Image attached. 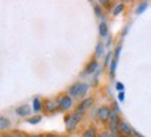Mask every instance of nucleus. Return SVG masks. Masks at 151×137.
I'll use <instances>...</instances> for the list:
<instances>
[{"instance_id": "nucleus-1", "label": "nucleus", "mask_w": 151, "mask_h": 137, "mask_svg": "<svg viewBox=\"0 0 151 137\" xmlns=\"http://www.w3.org/2000/svg\"><path fill=\"white\" fill-rule=\"evenodd\" d=\"M82 116H83L82 112H73V114H71L68 118H67V128H68L69 130H72V129L79 123V121L82 119Z\"/></svg>"}, {"instance_id": "nucleus-3", "label": "nucleus", "mask_w": 151, "mask_h": 137, "mask_svg": "<svg viewBox=\"0 0 151 137\" xmlns=\"http://www.w3.org/2000/svg\"><path fill=\"white\" fill-rule=\"evenodd\" d=\"M119 132L124 133L125 136H132V134H134L133 129L129 126L128 122H119Z\"/></svg>"}, {"instance_id": "nucleus-26", "label": "nucleus", "mask_w": 151, "mask_h": 137, "mask_svg": "<svg viewBox=\"0 0 151 137\" xmlns=\"http://www.w3.org/2000/svg\"><path fill=\"white\" fill-rule=\"evenodd\" d=\"M15 137H24V136H21V134H19V136H15Z\"/></svg>"}, {"instance_id": "nucleus-4", "label": "nucleus", "mask_w": 151, "mask_h": 137, "mask_svg": "<svg viewBox=\"0 0 151 137\" xmlns=\"http://www.w3.org/2000/svg\"><path fill=\"white\" fill-rule=\"evenodd\" d=\"M97 116H99V119L100 121H108L110 119V110L107 108V107H101V108H99L97 110Z\"/></svg>"}, {"instance_id": "nucleus-16", "label": "nucleus", "mask_w": 151, "mask_h": 137, "mask_svg": "<svg viewBox=\"0 0 151 137\" xmlns=\"http://www.w3.org/2000/svg\"><path fill=\"white\" fill-rule=\"evenodd\" d=\"M146 7H147V3H142V4H140V6L137 7V13H139V14L143 13V10L146 9Z\"/></svg>"}, {"instance_id": "nucleus-5", "label": "nucleus", "mask_w": 151, "mask_h": 137, "mask_svg": "<svg viewBox=\"0 0 151 137\" xmlns=\"http://www.w3.org/2000/svg\"><path fill=\"white\" fill-rule=\"evenodd\" d=\"M92 103H93L92 98H85V100H83L82 103L78 105V108H76V112H82V114H83V111L87 110V108H89V107L92 105Z\"/></svg>"}, {"instance_id": "nucleus-19", "label": "nucleus", "mask_w": 151, "mask_h": 137, "mask_svg": "<svg viewBox=\"0 0 151 137\" xmlns=\"http://www.w3.org/2000/svg\"><path fill=\"white\" fill-rule=\"evenodd\" d=\"M119 53H121V46H118V47H116V51H115V58H114V60H116V61H118Z\"/></svg>"}, {"instance_id": "nucleus-6", "label": "nucleus", "mask_w": 151, "mask_h": 137, "mask_svg": "<svg viewBox=\"0 0 151 137\" xmlns=\"http://www.w3.org/2000/svg\"><path fill=\"white\" fill-rule=\"evenodd\" d=\"M93 72H97V61H92L90 64L87 65V68L85 69V75H89V73H93Z\"/></svg>"}, {"instance_id": "nucleus-12", "label": "nucleus", "mask_w": 151, "mask_h": 137, "mask_svg": "<svg viewBox=\"0 0 151 137\" xmlns=\"http://www.w3.org/2000/svg\"><path fill=\"white\" fill-rule=\"evenodd\" d=\"M33 110L36 111H40V101H39V98H35L33 100Z\"/></svg>"}, {"instance_id": "nucleus-15", "label": "nucleus", "mask_w": 151, "mask_h": 137, "mask_svg": "<svg viewBox=\"0 0 151 137\" xmlns=\"http://www.w3.org/2000/svg\"><path fill=\"white\" fill-rule=\"evenodd\" d=\"M115 68H116V60H112V62H111V73L115 72Z\"/></svg>"}, {"instance_id": "nucleus-22", "label": "nucleus", "mask_w": 151, "mask_h": 137, "mask_svg": "<svg viewBox=\"0 0 151 137\" xmlns=\"http://www.w3.org/2000/svg\"><path fill=\"white\" fill-rule=\"evenodd\" d=\"M111 55H112V54H111V53H110V54H108V55H107V58H105V64H108V62H110Z\"/></svg>"}, {"instance_id": "nucleus-8", "label": "nucleus", "mask_w": 151, "mask_h": 137, "mask_svg": "<svg viewBox=\"0 0 151 137\" xmlns=\"http://www.w3.org/2000/svg\"><path fill=\"white\" fill-rule=\"evenodd\" d=\"M100 35L103 37L108 36V29H107V22H105V21H103V22L100 24Z\"/></svg>"}, {"instance_id": "nucleus-7", "label": "nucleus", "mask_w": 151, "mask_h": 137, "mask_svg": "<svg viewBox=\"0 0 151 137\" xmlns=\"http://www.w3.org/2000/svg\"><path fill=\"white\" fill-rule=\"evenodd\" d=\"M87 89H89V86H87L86 83H79V91H78V97H83L85 94L87 93Z\"/></svg>"}, {"instance_id": "nucleus-2", "label": "nucleus", "mask_w": 151, "mask_h": 137, "mask_svg": "<svg viewBox=\"0 0 151 137\" xmlns=\"http://www.w3.org/2000/svg\"><path fill=\"white\" fill-rule=\"evenodd\" d=\"M57 105L60 107V110H68L72 107V98L69 96H64L57 100Z\"/></svg>"}, {"instance_id": "nucleus-17", "label": "nucleus", "mask_w": 151, "mask_h": 137, "mask_svg": "<svg viewBox=\"0 0 151 137\" xmlns=\"http://www.w3.org/2000/svg\"><path fill=\"white\" fill-rule=\"evenodd\" d=\"M39 121H40V116H35V118H31V119H29V122H31V123H37Z\"/></svg>"}, {"instance_id": "nucleus-14", "label": "nucleus", "mask_w": 151, "mask_h": 137, "mask_svg": "<svg viewBox=\"0 0 151 137\" xmlns=\"http://www.w3.org/2000/svg\"><path fill=\"white\" fill-rule=\"evenodd\" d=\"M122 9H124V4H118V6H116V7L114 9V11H112V13H114V14H119Z\"/></svg>"}, {"instance_id": "nucleus-28", "label": "nucleus", "mask_w": 151, "mask_h": 137, "mask_svg": "<svg viewBox=\"0 0 151 137\" xmlns=\"http://www.w3.org/2000/svg\"><path fill=\"white\" fill-rule=\"evenodd\" d=\"M83 137H86V136H83Z\"/></svg>"}, {"instance_id": "nucleus-27", "label": "nucleus", "mask_w": 151, "mask_h": 137, "mask_svg": "<svg viewBox=\"0 0 151 137\" xmlns=\"http://www.w3.org/2000/svg\"><path fill=\"white\" fill-rule=\"evenodd\" d=\"M1 137H9V136H1Z\"/></svg>"}, {"instance_id": "nucleus-25", "label": "nucleus", "mask_w": 151, "mask_h": 137, "mask_svg": "<svg viewBox=\"0 0 151 137\" xmlns=\"http://www.w3.org/2000/svg\"><path fill=\"white\" fill-rule=\"evenodd\" d=\"M29 137H40V136H29Z\"/></svg>"}, {"instance_id": "nucleus-10", "label": "nucleus", "mask_w": 151, "mask_h": 137, "mask_svg": "<svg viewBox=\"0 0 151 137\" xmlns=\"http://www.w3.org/2000/svg\"><path fill=\"white\" fill-rule=\"evenodd\" d=\"M17 114H18V115H28V114H29V107H28V105L19 107L18 110H17Z\"/></svg>"}, {"instance_id": "nucleus-24", "label": "nucleus", "mask_w": 151, "mask_h": 137, "mask_svg": "<svg viewBox=\"0 0 151 137\" xmlns=\"http://www.w3.org/2000/svg\"><path fill=\"white\" fill-rule=\"evenodd\" d=\"M46 137H57V136H53V134H49V136H46Z\"/></svg>"}, {"instance_id": "nucleus-18", "label": "nucleus", "mask_w": 151, "mask_h": 137, "mask_svg": "<svg viewBox=\"0 0 151 137\" xmlns=\"http://www.w3.org/2000/svg\"><path fill=\"white\" fill-rule=\"evenodd\" d=\"M100 137H116L115 134H112V133H108V132H105V133H101V136Z\"/></svg>"}, {"instance_id": "nucleus-9", "label": "nucleus", "mask_w": 151, "mask_h": 137, "mask_svg": "<svg viewBox=\"0 0 151 137\" xmlns=\"http://www.w3.org/2000/svg\"><path fill=\"white\" fill-rule=\"evenodd\" d=\"M58 105H57V101H51V100H47L46 101V110L47 111H55Z\"/></svg>"}, {"instance_id": "nucleus-13", "label": "nucleus", "mask_w": 151, "mask_h": 137, "mask_svg": "<svg viewBox=\"0 0 151 137\" xmlns=\"http://www.w3.org/2000/svg\"><path fill=\"white\" fill-rule=\"evenodd\" d=\"M85 136L86 137H94L96 136V130H94V129H87L86 133H85Z\"/></svg>"}, {"instance_id": "nucleus-20", "label": "nucleus", "mask_w": 151, "mask_h": 137, "mask_svg": "<svg viewBox=\"0 0 151 137\" xmlns=\"http://www.w3.org/2000/svg\"><path fill=\"white\" fill-rule=\"evenodd\" d=\"M96 14H97V17H101V15H103V13H101L100 7H96Z\"/></svg>"}, {"instance_id": "nucleus-21", "label": "nucleus", "mask_w": 151, "mask_h": 137, "mask_svg": "<svg viewBox=\"0 0 151 137\" xmlns=\"http://www.w3.org/2000/svg\"><path fill=\"white\" fill-rule=\"evenodd\" d=\"M116 87H118V90H119V91L124 90V85H122V83H116Z\"/></svg>"}, {"instance_id": "nucleus-23", "label": "nucleus", "mask_w": 151, "mask_h": 137, "mask_svg": "<svg viewBox=\"0 0 151 137\" xmlns=\"http://www.w3.org/2000/svg\"><path fill=\"white\" fill-rule=\"evenodd\" d=\"M124 98H125V94H124V93H122V91H121V93H119V100L122 101V100H124Z\"/></svg>"}, {"instance_id": "nucleus-11", "label": "nucleus", "mask_w": 151, "mask_h": 137, "mask_svg": "<svg viewBox=\"0 0 151 137\" xmlns=\"http://www.w3.org/2000/svg\"><path fill=\"white\" fill-rule=\"evenodd\" d=\"M103 53H104V46L100 43V44H97V47H96V57H101Z\"/></svg>"}]
</instances>
